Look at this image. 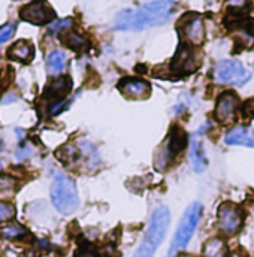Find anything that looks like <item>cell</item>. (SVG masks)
<instances>
[{
	"mask_svg": "<svg viewBox=\"0 0 254 257\" xmlns=\"http://www.w3.org/2000/svg\"><path fill=\"white\" fill-rule=\"evenodd\" d=\"M202 257H227L226 242L221 238H211L205 242Z\"/></svg>",
	"mask_w": 254,
	"mask_h": 257,
	"instance_id": "obj_17",
	"label": "cell"
},
{
	"mask_svg": "<svg viewBox=\"0 0 254 257\" xmlns=\"http://www.w3.org/2000/svg\"><path fill=\"white\" fill-rule=\"evenodd\" d=\"M66 69V54L60 50L53 51L47 59V70L51 76H59Z\"/></svg>",
	"mask_w": 254,
	"mask_h": 257,
	"instance_id": "obj_18",
	"label": "cell"
},
{
	"mask_svg": "<svg viewBox=\"0 0 254 257\" xmlns=\"http://www.w3.org/2000/svg\"><path fill=\"white\" fill-rule=\"evenodd\" d=\"M190 162L193 171L202 172L206 169V159H205V150L202 147V142L199 139V133L193 136L190 145Z\"/></svg>",
	"mask_w": 254,
	"mask_h": 257,
	"instance_id": "obj_15",
	"label": "cell"
},
{
	"mask_svg": "<svg viewBox=\"0 0 254 257\" xmlns=\"http://www.w3.org/2000/svg\"><path fill=\"white\" fill-rule=\"evenodd\" d=\"M200 217H202V205L200 203L194 202L187 206V209L177 227V232L174 235V239H172V244L169 248V257H174L177 253L183 251L189 245V242L196 232Z\"/></svg>",
	"mask_w": 254,
	"mask_h": 257,
	"instance_id": "obj_4",
	"label": "cell"
},
{
	"mask_svg": "<svg viewBox=\"0 0 254 257\" xmlns=\"http://www.w3.org/2000/svg\"><path fill=\"white\" fill-rule=\"evenodd\" d=\"M17 189V181L12 177L0 174V197L12 196Z\"/></svg>",
	"mask_w": 254,
	"mask_h": 257,
	"instance_id": "obj_21",
	"label": "cell"
},
{
	"mask_svg": "<svg viewBox=\"0 0 254 257\" xmlns=\"http://www.w3.org/2000/svg\"><path fill=\"white\" fill-rule=\"evenodd\" d=\"M238 106H239V99L235 93L232 91L221 93L215 103V118L224 124L235 121Z\"/></svg>",
	"mask_w": 254,
	"mask_h": 257,
	"instance_id": "obj_11",
	"label": "cell"
},
{
	"mask_svg": "<svg viewBox=\"0 0 254 257\" xmlns=\"http://www.w3.org/2000/svg\"><path fill=\"white\" fill-rule=\"evenodd\" d=\"M199 66V62L196 59V54L189 44L180 45L178 51L175 53L172 63H171V72L177 75H189L194 72Z\"/></svg>",
	"mask_w": 254,
	"mask_h": 257,
	"instance_id": "obj_10",
	"label": "cell"
},
{
	"mask_svg": "<svg viewBox=\"0 0 254 257\" xmlns=\"http://www.w3.org/2000/svg\"><path fill=\"white\" fill-rule=\"evenodd\" d=\"M75 257H100V254L91 245H81L75 253Z\"/></svg>",
	"mask_w": 254,
	"mask_h": 257,
	"instance_id": "obj_25",
	"label": "cell"
},
{
	"mask_svg": "<svg viewBox=\"0 0 254 257\" xmlns=\"http://www.w3.org/2000/svg\"><path fill=\"white\" fill-rule=\"evenodd\" d=\"M214 76L218 84H227V85H236V87L245 85L251 78L245 66L236 60L218 62L215 64Z\"/></svg>",
	"mask_w": 254,
	"mask_h": 257,
	"instance_id": "obj_5",
	"label": "cell"
},
{
	"mask_svg": "<svg viewBox=\"0 0 254 257\" xmlns=\"http://www.w3.org/2000/svg\"><path fill=\"white\" fill-rule=\"evenodd\" d=\"M178 30L181 38L189 45H200L205 39V26L203 18L197 14H187L180 21Z\"/></svg>",
	"mask_w": 254,
	"mask_h": 257,
	"instance_id": "obj_7",
	"label": "cell"
},
{
	"mask_svg": "<svg viewBox=\"0 0 254 257\" xmlns=\"http://www.w3.org/2000/svg\"><path fill=\"white\" fill-rule=\"evenodd\" d=\"M8 57L21 63H29L33 57V45L27 41H18L8 50Z\"/></svg>",
	"mask_w": 254,
	"mask_h": 257,
	"instance_id": "obj_16",
	"label": "cell"
},
{
	"mask_svg": "<svg viewBox=\"0 0 254 257\" xmlns=\"http://www.w3.org/2000/svg\"><path fill=\"white\" fill-rule=\"evenodd\" d=\"M242 211L233 203H223L218 208V229L224 235H235L242 227Z\"/></svg>",
	"mask_w": 254,
	"mask_h": 257,
	"instance_id": "obj_8",
	"label": "cell"
},
{
	"mask_svg": "<svg viewBox=\"0 0 254 257\" xmlns=\"http://www.w3.org/2000/svg\"><path fill=\"white\" fill-rule=\"evenodd\" d=\"M171 224V212L166 206H159L154 209L148 229L132 257H154L157 248L166 238L168 229Z\"/></svg>",
	"mask_w": 254,
	"mask_h": 257,
	"instance_id": "obj_2",
	"label": "cell"
},
{
	"mask_svg": "<svg viewBox=\"0 0 254 257\" xmlns=\"http://www.w3.org/2000/svg\"><path fill=\"white\" fill-rule=\"evenodd\" d=\"M14 215H15L14 205L8 202H0V221H8L14 218Z\"/></svg>",
	"mask_w": 254,
	"mask_h": 257,
	"instance_id": "obj_23",
	"label": "cell"
},
{
	"mask_svg": "<svg viewBox=\"0 0 254 257\" xmlns=\"http://www.w3.org/2000/svg\"><path fill=\"white\" fill-rule=\"evenodd\" d=\"M20 18L24 20V21L41 26V24H48V23L53 24V21L56 18V14H54L53 8L48 3L33 2V3H29L24 8H21Z\"/></svg>",
	"mask_w": 254,
	"mask_h": 257,
	"instance_id": "obj_9",
	"label": "cell"
},
{
	"mask_svg": "<svg viewBox=\"0 0 254 257\" xmlns=\"http://www.w3.org/2000/svg\"><path fill=\"white\" fill-rule=\"evenodd\" d=\"M51 200L62 214H72L79 206V196L73 180L64 174H57L51 184Z\"/></svg>",
	"mask_w": 254,
	"mask_h": 257,
	"instance_id": "obj_3",
	"label": "cell"
},
{
	"mask_svg": "<svg viewBox=\"0 0 254 257\" xmlns=\"http://www.w3.org/2000/svg\"><path fill=\"white\" fill-rule=\"evenodd\" d=\"M187 145V136L186 132L180 126H174L168 141L165 142V145L162 147V150L157 153L156 157V168L157 169H165L166 166L171 165V162L186 148Z\"/></svg>",
	"mask_w": 254,
	"mask_h": 257,
	"instance_id": "obj_6",
	"label": "cell"
},
{
	"mask_svg": "<svg viewBox=\"0 0 254 257\" xmlns=\"http://www.w3.org/2000/svg\"><path fill=\"white\" fill-rule=\"evenodd\" d=\"M118 90L130 99H147L151 93V87L147 81L138 78H126L120 81Z\"/></svg>",
	"mask_w": 254,
	"mask_h": 257,
	"instance_id": "obj_12",
	"label": "cell"
},
{
	"mask_svg": "<svg viewBox=\"0 0 254 257\" xmlns=\"http://www.w3.org/2000/svg\"><path fill=\"white\" fill-rule=\"evenodd\" d=\"M60 39H62V42H63L64 45H67L69 48H72V50H75V51H79V50H82V48L87 45L85 38L81 36V35L76 33V32H72V30H66V32H63L62 36H60Z\"/></svg>",
	"mask_w": 254,
	"mask_h": 257,
	"instance_id": "obj_19",
	"label": "cell"
},
{
	"mask_svg": "<svg viewBox=\"0 0 254 257\" xmlns=\"http://www.w3.org/2000/svg\"><path fill=\"white\" fill-rule=\"evenodd\" d=\"M27 235V230L24 226L21 224H6L0 227V238L3 239H17V238H23Z\"/></svg>",
	"mask_w": 254,
	"mask_h": 257,
	"instance_id": "obj_20",
	"label": "cell"
},
{
	"mask_svg": "<svg viewBox=\"0 0 254 257\" xmlns=\"http://www.w3.org/2000/svg\"><path fill=\"white\" fill-rule=\"evenodd\" d=\"M15 32V23H8L3 27H0V45L6 44Z\"/></svg>",
	"mask_w": 254,
	"mask_h": 257,
	"instance_id": "obj_24",
	"label": "cell"
},
{
	"mask_svg": "<svg viewBox=\"0 0 254 257\" xmlns=\"http://www.w3.org/2000/svg\"><path fill=\"white\" fill-rule=\"evenodd\" d=\"M174 2H147L138 9H124L115 17L117 30H142L156 24H165L171 15Z\"/></svg>",
	"mask_w": 254,
	"mask_h": 257,
	"instance_id": "obj_1",
	"label": "cell"
},
{
	"mask_svg": "<svg viewBox=\"0 0 254 257\" xmlns=\"http://www.w3.org/2000/svg\"><path fill=\"white\" fill-rule=\"evenodd\" d=\"M70 88H72V82H70V78L69 76L57 78L56 81L50 82V85L47 87L45 97L47 99H51V100H56L57 103H60L62 99L70 91Z\"/></svg>",
	"mask_w": 254,
	"mask_h": 257,
	"instance_id": "obj_14",
	"label": "cell"
},
{
	"mask_svg": "<svg viewBox=\"0 0 254 257\" xmlns=\"http://www.w3.org/2000/svg\"><path fill=\"white\" fill-rule=\"evenodd\" d=\"M230 257H244V256H242V254H239V253H232Z\"/></svg>",
	"mask_w": 254,
	"mask_h": 257,
	"instance_id": "obj_26",
	"label": "cell"
},
{
	"mask_svg": "<svg viewBox=\"0 0 254 257\" xmlns=\"http://www.w3.org/2000/svg\"><path fill=\"white\" fill-rule=\"evenodd\" d=\"M72 26V20L67 18V20H62V21H57V23H53L48 29V32L51 35H62L63 32L69 30V27Z\"/></svg>",
	"mask_w": 254,
	"mask_h": 257,
	"instance_id": "obj_22",
	"label": "cell"
},
{
	"mask_svg": "<svg viewBox=\"0 0 254 257\" xmlns=\"http://www.w3.org/2000/svg\"><path fill=\"white\" fill-rule=\"evenodd\" d=\"M224 141L227 145H242V147L254 148V132L251 128L238 126L227 132Z\"/></svg>",
	"mask_w": 254,
	"mask_h": 257,
	"instance_id": "obj_13",
	"label": "cell"
}]
</instances>
